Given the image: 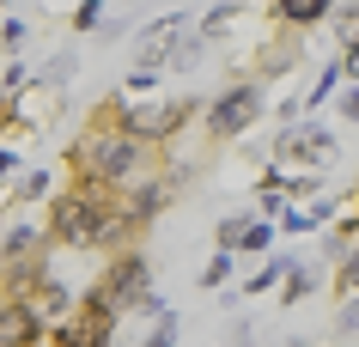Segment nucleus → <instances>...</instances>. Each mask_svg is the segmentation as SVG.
<instances>
[{"label": "nucleus", "instance_id": "1", "mask_svg": "<svg viewBox=\"0 0 359 347\" xmlns=\"http://www.w3.org/2000/svg\"><path fill=\"white\" fill-rule=\"evenodd\" d=\"M165 171V147L147 135H134L128 122H116L104 104L92 110L86 122V135L67 147V177H97V183H110V189H140L152 177Z\"/></svg>", "mask_w": 359, "mask_h": 347}, {"label": "nucleus", "instance_id": "2", "mask_svg": "<svg viewBox=\"0 0 359 347\" xmlns=\"http://www.w3.org/2000/svg\"><path fill=\"white\" fill-rule=\"evenodd\" d=\"M268 97L256 79H231L226 92L213 97L208 110H201V135H208V147H231V140H244L256 122H262Z\"/></svg>", "mask_w": 359, "mask_h": 347}, {"label": "nucleus", "instance_id": "3", "mask_svg": "<svg viewBox=\"0 0 359 347\" xmlns=\"http://www.w3.org/2000/svg\"><path fill=\"white\" fill-rule=\"evenodd\" d=\"M92 292L116 311V317H122V311H134V305L152 292V262H147V250H134V244H128V250H116L110 262L97 268Z\"/></svg>", "mask_w": 359, "mask_h": 347}, {"label": "nucleus", "instance_id": "4", "mask_svg": "<svg viewBox=\"0 0 359 347\" xmlns=\"http://www.w3.org/2000/svg\"><path fill=\"white\" fill-rule=\"evenodd\" d=\"M43 231H49V244H61V250H92L97 213H92V201H86L79 183H61V189L49 195V219H43Z\"/></svg>", "mask_w": 359, "mask_h": 347}, {"label": "nucleus", "instance_id": "5", "mask_svg": "<svg viewBox=\"0 0 359 347\" xmlns=\"http://www.w3.org/2000/svg\"><path fill=\"white\" fill-rule=\"evenodd\" d=\"M335 158V135L323 122H286V135L274 140V165H329Z\"/></svg>", "mask_w": 359, "mask_h": 347}, {"label": "nucleus", "instance_id": "6", "mask_svg": "<svg viewBox=\"0 0 359 347\" xmlns=\"http://www.w3.org/2000/svg\"><path fill=\"white\" fill-rule=\"evenodd\" d=\"M195 37V19L189 13H170V19H152L147 31H140V43H134V61L140 67H165L170 55H177V43Z\"/></svg>", "mask_w": 359, "mask_h": 347}, {"label": "nucleus", "instance_id": "7", "mask_svg": "<svg viewBox=\"0 0 359 347\" xmlns=\"http://www.w3.org/2000/svg\"><path fill=\"white\" fill-rule=\"evenodd\" d=\"M299 31H286V25H274V37L262 43V49H256V67H250V79H256V86H268V79H280V74H292V67H299Z\"/></svg>", "mask_w": 359, "mask_h": 347}, {"label": "nucleus", "instance_id": "8", "mask_svg": "<svg viewBox=\"0 0 359 347\" xmlns=\"http://www.w3.org/2000/svg\"><path fill=\"white\" fill-rule=\"evenodd\" d=\"M49 323L37 317V305L25 299H0V347H43Z\"/></svg>", "mask_w": 359, "mask_h": 347}, {"label": "nucleus", "instance_id": "9", "mask_svg": "<svg viewBox=\"0 0 359 347\" xmlns=\"http://www.w3.org/2000/svg\"><path fill=\"white\" fill-rule=\"evenodd\" d=\"M170 177H152V183H140V189H128L122 195V207H128V219H134V231H147L152 219H158V213L170 207Z\"/></svg>", "mask_w": 359, "mask_h": 347}, {"label": "nucleus", "instance_id": "10", "mask_svg": "<svg viewBox=\"0 0 359 347\" xmlns=\"http://www.w3.org/2000/svg\"><path fill=\"white\" fill-rule=\"evenodd\" d=\"M25 305H37V317H43V323H61V317H74V292H67V280L43 274L37 287L25 292Z\"/></svg>", "mask_w": 359, "mask_h": 347}, {"label": "nucleus", "instance_id": "11", "mask_svg": "<svg viewBox=\"0 0 359 347\" xmlns=\"http://www.w3.org/2000/svg\"><path fill=\"white\" fill-rule=\"evenodd\" d=\"M268 13H274V25H286V31H311V25H323L335 13V0H274Z\"/></svg>", "mask_w": 359, "mask_h": 347}, {"label": "nucleus", "instance_id": "12", "mask_svg": "<svg viewBox=\"0 0 359 347\" xmlns=\"http://www.w3.org/2000/svg\"><path fill=\"white\" fill-rule=\"evenodd\" d=\"M311 287H317V268H304V262L292 268V262H286V274H280V299H286V305H299Z\"/></svg>", "mask_w": 359, "mask_h": 347}, {"label": "nucleus", "instance_id": "13", "mask_svg": "<svg viewBox=\"0 0 359 347\" xmlns=\"http://www.w3.org/2000/svg\"><path fill=\"white\" fill-rule=\"evenodd\" d=\"M353 292H359V244L335 262V299H353Z\"/></svg>", "mask_w": 359, "mask_h": 347}, {"label": "nucleus", "instance_id": "14", "mask_svg": "<svg viewBox=\"0 0 359 347\" xmlns=\"http://www.w3.org/2000/svg\"><path fill=\"white\" fill-rule=\"evenodd\" d=\"M335 86H341V61H329V67L317 74V86H311V97H304V110H317V104H329V97H335Z\"/></svg>", "mask_w": 359, "mask_h": 347}, {"label": "nucleus", "instance_id": "15", "mask_svg": "<svg viewBox=\"0 0 359 347\" xmlns=\"http://www.w3.org/2000/svg\"><path fill=\"white\" fill-rule=\"evenodd\" d=\"M37 195H49V171H25L19 189H13V201L6 207H25V201H37Z\"/></svg>", "mask_w": 359, "mask_h": 347}, {"label": "nucleus", "instance_id": "16", "mask_svg": "<svg viewBox=\"0 0 359 347\" xmlns=\"http://www.w3.org/2000/svg\"><path fill=\"white\" fill-rule=\"evenodd\" d=\"M177 335H183V323H177V311H158V323H152V335L140 347H177Z\"/></svg>", "mask_w": 359, "mask_h": 347}, {"label": "nucleus", "instance_id": "17", "mask_svg": "<svg viewBox=\"0 0 359 347\" xmlns=\"http://www.w3.org/2000/svg\"><path fill=\"white\" fill-rule=\"evenodd\" d=\"M280 274H286V262H268V268H256L244 280V292H238V299H256V292H268V287H280Z\"/></svg>", "mask_w": 359, "mask_h": 347}, {"label": "nucleus", "instance_id": "18", "mask_svg": "<svg viewBox=\"0 0 359 347\" xmlns=\"http://www.w3.org/2000/svg\"><path fill=\"white\" fill-rule=\"evenodd\" d=\"M268 244H274V226H268V219H250V226H244V244H238V250H244V256H262Z\"/></svg>", "mask_w": 359, "mask_h": 347}, {"label": "nucleus", "instance_id": "19", "mask_svg": "<svg viewBox=\"0 0 359 347\" xmlns=\"http://www.w3.org/2000/svg\"><path fill=\"white\" fill-rule=\"evenodd\" d=\"M238 13H244V6H238V0H226V6H213L208 19H201V37H208V43H213V37H219V31H226V25H231V19H238Z\"/></svg>", "mask_w": 359, "mask_h": 347}, {"label": "nucleus", "instance_id": "20", "mask_svg": "<svg viewBox=\"0 0 359 347\" xmlns=\"http://www.w3.org/2000/svg\"><path fill=\"white\" fill-rule=\"evenodd\" d=\"M231 262H238L231 250H213V262L201 268V287H226V280H231Z\"/></svg>", "mask_w": 359, "mask_h": 347}, {"label": "nucleus", "instance_id": "21", "mask_svg": "<svg viewBox=\"0 0 359 347\" xmlns=\"http://www.w3.org/2000/svg\"><path fill=\"white\" fill-rule=\"evenodd\" d=\"M244 226H250V219H238V213H231V219H219V231H213V238H219V250L238 256V244H244Z\"/></svg>", "mask_w": 359, "mask_h": 347}, {"label": "nucleus", "instance_id": "22", "mask_svg": "<svg viewBox=\"0 0 359 347\" xmlns=\"http://www.w3.org/2000/svg\"><path fill=\"white\" fill-rule=\"evenodd\" d=\"M104 25V0H79L74 6V31H97Z\"/></svg>", "mask_w": 359, "mask_h": 347}, {"label": "nucleus", "instance_id": "23", "mask_svg": "<svg viewBox=\"0 0 359 347\" xmlns=\"http://www.w3.org/2000/svg\"><path fill=\"white\" fill-rule=\"evenodd\" d=\"M341 86H359V37L341 43Z\"/></svg>", "mask_w": 359, "mask_h": 347}, {"label": "nucleus", "instance_id": "24", "mask_svg": "<svg viewBox=\"0 0 359 347\" xmlns=\"http://www.w3.org/2000/svg\"><path fill=\"white\" fill-rule=\"evenodd\" d=\"M335 37H341V43H353V37H359V0L347 6V13H335Z\"/></svg>", "mask_w": 359, "mask_h": 347}, {"label": "nucleus", "instance_id": "25", "mask_svg": "<svg viewBox=\"0 0 359 347\" xmlns=\"http://www.w3.org/2000/svg\"><path fill=\"white\" fill-rule=\"evenodd\" d=\"M341 122H359V86H341Z\"/></svg>", "mask_w": 359, "mask_h": 347}, {"label": "nucleus", "instance_id": "26", "mask_svg": "<svg viewBox=\"0 0 359 347\" xmlns=\"http://www.w3.org/2000/svg\"><path fill=\"white\" fill-rule=\"evenodd\" d=\"M6 177H19V153H13V147L0 140V183H6Z\"/></svg>", "mask_w": 359, "mask_h": 347}, {"label": "nucleus", "instance_id": "27", "mask_svg": "<svg viewBox=\"0 0 359 347\" xmlns=\"http://www.w3.org/2000/svg\"><path fill=\"white\" fill-rule=\"evenodd\" d=\"M0 43H6V49H19V43H25V25L6 19V25H0Z\"/></svg>", "mask_w": 359, "mask_h": 347}, {"label": "nucleus", "instance_id": "28", "mask_svg": "<svg viewBox=\"0 0 359 347\" xmlns=\"http://www.w3.org/2000/svg\"><path fill=\"white\" fill-rule=\"evenodd\" d=\"M304 213H311V226H329V219H335V201H311Z\"/></svg>", "mask_w": 359, "mask_h": 347}, {"label": "nucleus", "instance_id": "29", "mask_svg": "<svg viewBox=\"0 0 359 347\" xmlns=\"http://www.w3.org/2000/svg\"><path fill=\"white\" fill-rule=\"evenodd\" d=\"M341 329H347V335H359V292H353V305L341 311Z\"/></svg>", "mask_w": 359, "mask_h": 347}, {"label": "nucleus", "instance_id": "30", "mask_svg": "<svg viewBox=\"0 0 359 347\" xmlns=\"http://www.w3.org/2000/svg\"><path fill=\"white\" fill-rule=\"evenodd\" d=\"M0 299H6V287H0Z\"/></svg>", "mask_w": 359, "mask_h": 347}, {"label": "nucleus", "instance_id": "31", "mask_svg": "<svg viewBox=\"0 0 359 347\" xmlns=\"http://www.w3.org/2000/svg\"><path fill=\"white\" fill-rule=\"evenodd\" d=\"M353 201H359V195H353ZM353 213H359V207H353Z\"/></svg>", "mask_w": 359, "mask_h": 347}]
</instances>
